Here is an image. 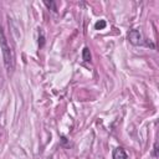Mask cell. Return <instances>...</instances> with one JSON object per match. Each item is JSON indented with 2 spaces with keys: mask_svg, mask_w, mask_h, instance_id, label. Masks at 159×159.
<instances>
[{
  "mask_svg": "<svg viewBox=\"0 0 159 159\" xmlns=\"http://www.w3.org/2000/svg\"><path fill=\"white\" fill-rule=\"evenodd\" d=\"M0 48L2 52L4 65L7 70V72H12L14 67H15V55H14V51L11 50V47L6 40V36H5L1 26H0Z\"/></svg>",
  "mask_w": 159,
  "mask_h": 159,
  "instance_id": "obj_1",
  "label": "cell"
},
{
  "mask_svg": "<svg viewBox=\"0 0 159 159\" xmlns=\"http://www.w3.org/2000/svg\"><path fill=\"white\" fill-rule=\"evenodd\" d=\"M127 39H128V41H129L132 45H134V46H138V45H143V43H144V41H143L144 39H143L142 32H140L139 30H135V29H133V30H130V31L128 32Z\"/></svg>",
  "mask_w": 159,
  "mask_h": 159,
  "instance_id": "obj_2",
  "label": "cell"
},
{
  "mask_svg": "<svg viewBox=\"0 0 159 159\" xmlns=\"http://www.w3.org/2000/svg\"><path fill=\"white\" fill-rule=\"evenodd\" d=\"M113 159H128L127 158V153L123 148L118 147L113 150Z\"/></svg>",
  "mask_w": 159,
  "mask_h": 159,
  "instance_id": "obj_3",
  "label": "cell"
},
{
  "mask_svg": "<svg viewBox=\"0 0 159 159\" xmlns=\"http://www.w3.org/2000/svg\"><path fill=\"white\" fill-rule=\"evenodd\" d=\"M106 21L104 20H99V21H97L96 24H94V29L96 30H102V29H104L106 27Z\"/></svg>",
  "mask_w": 159,
  "mask_h": 159,
  "instance_id": "obj_4",
  "label": "cell"
},
{
  "mask_svg": "<svg viewBox=\"0 0 159 159\" xmlns=\"http://www.w3.org/2000/svg\"><path fill=\"white\" fill-rule=\"evenodd\" d=\"M83 60L84 61H91V53H89V50L87 48V47H84L83 48Z\"/></svg>",
  "mask_w": 159,
  "mask_h": 159,
  "instance_id": "obj_5",
  "label": "cell"
},
{
  "mask_svg": "<svg viewBox=\"0 0 159 159\" xmlns=\"http://www.w3.org/2000/svg\"><path fill=\"white\" fill-rule=\"evenodd\" d=\"M45 5H46L48 9L51 7L53 11H56V10H57V7H56V4H55L53 1H50V2H48V1H45Z\"/></svg>",
  "mask_w": 159,
  "mask_h": 159,
  "instance_id": "obj_6",
  "label": "cell"
},
{
  "mask_svg": "<svg viewBox=\"0 0 159 159\" xmlns=\"http://www.w3.org/2000/svg\"><path fill=\"white\" fill-rule=\"evenodd\" d=\"M157 150H158V145H157V143H155V144H154V153H153L154 157H157Z\"/></svg>",
  "mask_w": 159,
  "mask_h": 159,
  "instance_id": "obj_7",
  "label": "cell"
}]
</instances>
